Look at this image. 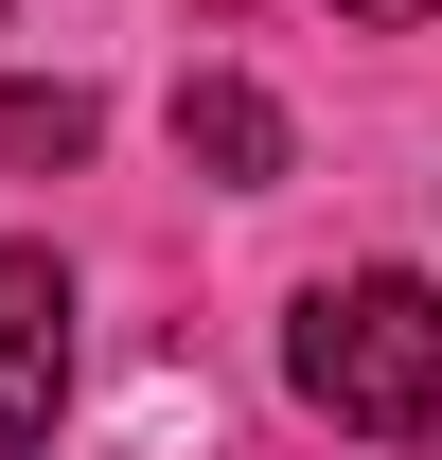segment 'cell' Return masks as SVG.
<instances>
[{
    "label": "cell",
    "instance_id": "6da1fadb",
    "mask_svg": "<svg viewBox=\"0 0 442 460\" xmlns=\"http://www.w3.org/2000/svg\"><path fill=\"white\" fill-rule=\"evenodd\" d=\"M283 390L319 407V425H354V443H425L442 425V284H407V266L319 284L283 319Z\"/></svg>",
    "mask_w": 442,
    "mask_h": 460
},
{
    "label": "cell",
    "instance_id": "7a4b0ae2",
    "mask_svg": "<svg viewBox=\"0 0 442 460\" xmlns=\"http://www.w3.org/2000/svg\"><path fill=\"white\" fill-rule=\"evenodd\" d=\"M54 407H71V266L0 248V443H54Z\"/></svg>",
    "mask_w": 442,
    "mask_h": 460
},
{
    "label": "cell",
    "instance_id": "3957f363",
    "mask_svg": "<svg viewBox=\"0 0 442 460\" xmlns=\"http://www.w3.org/2000/svg\"><path fill=\"white\" fill-rule=\"evenodd\" d=\"M177 160H195V177H230V195H266L301 142H283V107L248 89V71H195V89H177Z\"/></svg>",
    "mask_w": 442,
    "mask_h": 460
},
{
    "label": "cell",
    "instance_id": "277c9868",
    "mask_svg": "<svg viewBox=\"0 0 442 460\" xmlns=\"http://www.w3.org/2000/svg\"><path fill=\"white\" fill-rule=\"evenodd\" d=\"M89 142H107V107H89V89H71V71H54V89H0V160H89Z\"/></svg>",
    "mask_w": 442,
    "mask_h": 460
},
{
    "label": "cell",
    "instance_id": "5b68a950",
    "mask_svg": "<svg viewBox=\"0 0 442 460\" xmlns=\"http://www.w3.org/2000/svg\"><path fill=\"white\" fill-rule=\"evenodd\" d=\"M336 18H389V36H407V18H442V0H336Z\"/></svg>",
    "mask_w": 442,
    "mask_h": 460
}]
</instances>
